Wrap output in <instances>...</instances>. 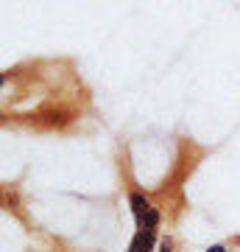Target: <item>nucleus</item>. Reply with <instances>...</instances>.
<instances>
[{
    "instance_id": "1",
    "label": "nucleus",
    "mask_w": 240,
    "mask_h": 252,
    "mask_svg": "<svg viewBox=\"0 0 240 252\" xmlns=\"http://www.w3.org/2000/svg\"><path fill=\"white\" fill-rule=\"evenodd\" d=\"M151 247H154V230H145V227H140V233L134 235L132 252H151Z\"/></svg>"
},
{
    "instance_id": "3",
    "label": "nucleus",
    "mask_w": 240,
    "mask_h": 252,
    "mask_svg": "<svg viewBox=\"0 0 240 252\" xmlns=\"http://www.w3.org/2000/svg\"><path fill=\"white\" fill-rule=\"evenodd\" d=\"M157 224H160V210H157V207H151V210L145 213V219L140 221V227H145V230H154Z\"/></svg>"
},
{
    "instance_id": "4",
    "label": "nucleus",
    "mask_w": 240,
    "mask_h": 252,
    "mask_svg": "<svg viewBox=\"0 0 240 252\" xmlns=\"http://www.w3.org/2000/svg\"><path fill=\"white\" fill-rule=\"evenodd\" d=\"M207 252H226V250H223V247H210Z\"/></svg>"
},
{
    "instance_id": "5",
    "label": "nucleus",
    "mask_w": 240,
    "mask_h": 252,
    "mask_svg": "<svg viewBox=\"0 0 240 252\" xmlns=\"http://www.w3.org/2000/svg\"><path fill=\"white\" fill-rule=\"evenodd\" d=\"M160 252H170V244L165 241V244H162V250H160Z\"/></svg>"
},
{
    "instance_id": "6",
    "label": "nucleus",
    "mask_w": 240,
    "mask_h": 252,
    "mask_svg": "<svg viewBox=\"0 0 240 252\" xmlns=\"http://www.w3.org/2000/svg\"><path fill=\"white\" fill-rule=\"evenodd\" d=\"M129 252H132V250H129Z\"/></svg>"
},
{
    "instance_id": "2",
    "label": "nucleus",
    "mask_w": 240,
    "mask_h": 252,
    "mask_svg": "<svg viewBox=\"0 0 240 252\" xmlns=\"http://www.w3.org/2000/svg\"><path fill=\"white\" fill-rule=\"evenodd\" d=\"M132 207H134V216L140 219H145V213H148V210H151V205H148V202H145V196H140V193H134L132 196Z\"/></svg>"
}]
</instances>
